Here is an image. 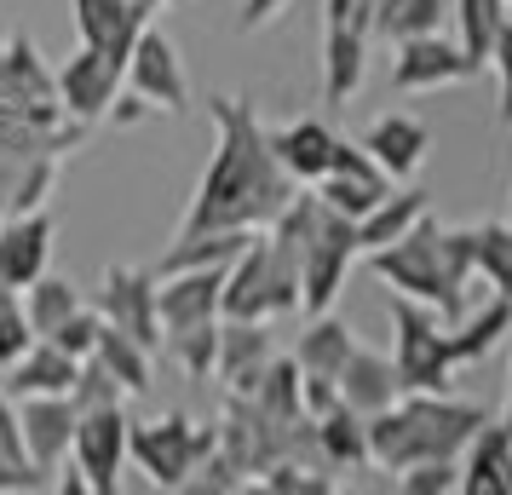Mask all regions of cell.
Returning <instances> with one entry per match:
<instances>
[{"label":"cell","instance_id":"6da1fadb","mask_svg":"<svg viewBox=\"0 0 512 495\" xmlns=\"http://www.w3.org/2000/svg\"><path fill=\"white\" fill-rule=\"evenodd\" d=\"M208 116L219 127L213 162L202 173V185L190 196L179 236L185 231H265L288 202H294V179L282 173L277 150H271V127L259 121L254 98L242 93H213Z\"/></svg>","mask_w":512,"mask_h":495},{"label":"cell","instance_id":"7a4b0ae2","mask_svg":"<svg viewBox=\"0 0 512 495\" xmlns=\"http://www.w3.org/2000/svg\"><path fill=\"white\" fill-rule=\"evenodd\" d=\"M369 265L392 294L420 300V306L438 311L443 323H455L466 311V283L478 277V236L420 213L415 231L386 242V248H374Z\"/></svg>","mask_w":512,"mask_h":495},{"label":"cell","instance_id":"3957f363","mask_svg":"<svg viewBox=\"0 0 512 495\" xmlns=\"http://www.w3.org/2000/svg\"><path fill=\"white\" fill-rule=\"evenodd\" d=\"M484 421V403H461L449 392H403L392 409L369 415V467L403 472L415 461H461L466 438Z\"/></svg>","mask_w":512,"mask_h":495},{"label":"cell","instance_id":"277c9868","mask_svg":"<svg viewBox=\"0 0 512 495\" xmlns=\"http://www.w3.org/2000/svg\"><path fill=\"white\" fill-rule=\"evenodd\" d=\"M392 363H397V380L403 392H449L455 386V340H449V323H443L432 306L420 300H392Z\"/></svg>","mask_w":512,"mask_h":495},{"label":"cell","instance_id":"5b68a950","mask_svg":"<svg viewBox=\"0 0 512 495\" xmlns=\"http://www.w3.org/2000/svg\"><path fill=\"white\" fill-rule=\"evenodd\" d=\"M219 444V426L190 421L185 409H167L156 421H133L127 432V461L144 467V484L150 490H185L190 467Z\"/></svg>","mask_w":512,"mask_h":495},{"label":"cell","instance_id":"8992f818","mask_svg":"<svg viewBox=\"0 0 512 495\" xmlns=\"http://www.w3.org/2000/svg\"><path fill=\"white\" fill-rule=\"evenodd\" d=\"M300 311V277L277 260V248L265 242V231L225 265V300L219 317H282Z\"/></svg>","mask_w":512,"mask_h":495},{"label":"cell","instance_id":"52a82bcc","mask_svg":"<svg viewBox=\"0 0 512 495\" xmlns=\"http://www.w3.org/2000/svg\"><path fill=\"white\" fill-rule=\"evenodd\" d=\"M357 254H363L357 248V225L317 202V219H311V236H305V260H300V311L305 317H317V311H328L340 300Z\"/></svg>","mask_w":512,"mask_h":495},{"label":"cell","instance_id":"ba28073f","mask_svg":"<svg viewBox=\"0 0 512 495\" xmlns=\"http://www.w3.org/2000/svg\"><path fill=\"white\" fill-rule=\"evenodd\" d=\"M52 87H58V104H64V116L81 121V127H93V121H110L116 110L121 87H127V58L104 47H81L52 70Z\"/></svg>","mask_w":512,"mask_h":495},{"label":"cell","instance_id":"9c48e42d","mask_svg":"<svg viewBox=\"0 0 512 495\" xmlns=\"http://www.w3.org/2000/svg\"><path fill=\"white\" fill-rule=\"evenodd\" d=\"M93 311L121 329L127 340H139L144 352H156L167 334H162V311H156V271H139V265H110L98 277Z\"/></svg>","mask_w":512,"mask_h":495},{"label":"cell","instance_id":"30bf717a","mask_svg":"<svg viewBox=\"0 0 512 495\" xmlns=\"http://www.w3.org/2000/svg\"><path fill=\"white\" fill-rule=\"evenodd\" d=\"M127 93L144 98V104L162 110V116H185L190 110L185 58H179V47H173L156 24H144L139 41H133V52H127Z\"/></svg>","mask_w":512,"mask_h":495},{"label":"cell","instance_id":"8fae6325","mask_svg":"<svg viewBox=\"0 0 512 495\" xmlns=\"http://www.w3.org/2000/svg\"><path fill=\"white\" fill-rule=\"evenodd\" d=\"M127 432H133V415H127V403L81 409V426H75L70 461L87 472L93 495H116V490H121V472H127Z\"/></svg>","mask_w":512,"mask_h":495},{"label":"cell","instance_id":"7c38bea8","mask_svg":"<svg viewBox=\"0 0 512 495\" xmlns=\"http://www.w3.org/2000/svg\"><path fill=\"white\" fill-rule=\"evenodd\" d=\"M472 75H484V64L449 41V35H415V41H397V58H392V87L397 93H443V87H461Z\"/></svg>","mask_w":512,"mask_h":495},{"label":"cell","instance_id":"4fadbf2b","mask_svg":"<svg viewBox=\"0 0 512 495\" xmlns=\"http://www.w3.org/2000/svg\"><path fill=\"white\" fill-rule=\"evenodd\" d=\"M271 357H277L271 317H219V369H213V380L225 392L248 398L259 386V375L271 369Z\"/></svg>","mask_w":512,"mask_h":495},{"label":"cell","instance_id":"5bb4252c","mask_svg":"<svg viewBox=\"0 0 512 495\" xmlns=\"http://www.w3.org/2000/svg\"><path fill=\"white\" fill-rule=\"evenodd\" d=\"M219 300H225V271H219V265L156 271V311H162V334L196 329V323H219Z\"/></svg>","mask_w":512,"mask_h":495},{"label":"cell","instance_id":"9a60e30c","mask_svg":"<svg viewBox=\"0 0 512 495\" xmlns=\"http://www.w3.org/2000/svg\"><path fill=\"white\" fill-rule=\"evenodd\" d=\"M75 426H81V409H75L70 392L18 398V432H24V455H29V467H41L47 478L58 472V461H70Z\"/></svg>","mask_w":512,"mask_h":495},{"label":"cell","instance_id":"2e32d148","mask_svg":"<svg viewBox=\"0 0 512 495\" xmlns=\"http://www.w3.org/2000/svg\"><path fill=\"white\" fill-rule=\"evenodd\" d=\"M374 18H323V93L328 104H351L369 81Z\"/></svg>","mask_w":512,"mask_h":495},{"label":"cell","instance_id":"e0dca14e","mask_svg":"<svg viewBox=\"0 0 512 495\" xmlns=\"http://www.w3.org/2000/svg\"><path fill=\"white\" fill-rule=\"evenodd\" d=\"M58 242V219L47 208H24L0 219V283L6 288H29L52 260Z\"/></svg>","mask_w":512,"mask_h":495},{"label":"cell","instance_id":"ac0fdd59","mask_svg":"<svg viewBox=\"0 0 512 495\" xmlns=\"http://www.w3.org/2000/svg\"><path fill=\"white\" fill-rule=\"evenodd\" d=\"M363 150H369L374 162H380V173L386 179H409V173H420V162H426V150H432V127L415 116H374L369 127H363Z\"/></svg>","mask_w":512,"mask_h":495},{"label":"cell","instance_id":"d6986e66","mask_svg":"<svg viewBox=\"0 0 512 495\" xmlns=\"http://www.w3.org/2000/svg\"><path fill=\"white\" fill-rule=\"evenodd\" d=\"M70 12H75V35L87 47L116 52V58H127L133 41H139V29L156 18L144 0H70Z\"/></svg>","mask_w":512,"mask_h":495},{"label":"cell","instance_id":"ffe728a7","mask_svg":"<svg viewBox=\"0 0 512 495\" xmlns=\"http://www.w3.org/2000/svg\"><path fill=\"white\" fill-rule=\"evenodd\" d=\"M334 144H340V133L323 116H300V121H288V127H271V150H277L282 173L294 185H317L323 179L328 162H334Z\"/></svg>","mask_w":512,"mask_h":495},{"label":"cell","instance_id":"44dd1931","mask_svg":"<svg viewBox=\"0 0 512 495\" xmlns=\"http://www.w3.org/2000/svg\"><path fill=\"white\" fill-rule=\"evenodd\" d=\"M340 403L346 409H357L363 421L369 415H380V409H392L397 398H403V380H397V363L392 357L369 352V346H357V352L346 357V369H340Z\"/></svg>","mask_w":512,"mask_h":495},{"label":"cell","instance_id":"7402d4cb","mask_svg":"<svg viewBox=\"0 0 512 495\" xmlns=\"http://www.w3.org/2000/svg\"><path fill=\"white\" fill-rule=\"evenodd\" d=\"M75 369H81V357L58 352L52 340H35L18 363H6V369H0V392H6V398H47V392H70Z\"/></svg>","mask_w":512,"mask_h":495},{"label":"cell","instance_id":"603a6c76","mask_svg":"<svg viewBox=\"0 0 512 495\" xmlns=\"http://www.w3.org/2000/svg\"><path fill=\"white\" fill-rule=\"evenodd\" d=\"M507 461H512V432L484 421L461 449V490L466 495H507Z\"/></svg>","mask_w":512,"mask_h":495},{"label":"cell","instance_id":"cb8c5ba5","mask_svg":"<svg viewBox=\"0 0 512 495\" xmlns=\"http://www.w3.org/2000/svg\"><path fill=\"white\" fill-rule=\"evenodd\" d=\"M420 213H432V196L415 190V185H392L380 202H374V213L357 219V248L374 254V248H386V242H397V236H409L420 225Z\"/></svg>","mask_w":512,"mask_h":495},{"label":"cell","instance_id":"d4e9b609","mask_svg":"<svg viewBox=\"0 0 512 495\" xmlns=\"http://www.w3.org/2000/svg\"><path fill=\"white\" fill-rule=\"evenodd\" d=\"M351 352H357V334H351V323H346V317H334V311H317V317L305 323L300 346H294V363H300V375L340 380V369H346Z\"/></svg>","mask_w":512,"mask_h":495},{"label":"cell","instance_id":"484cf974","mask_svg":"<svg viewBox=\"0 0 512 495\" xmlns=\"http://www.w3.org/2000/svg\"><path fill=\"white\" fill-rule=\"evenodd\" d=\"M311 426H317V455H323L328 472L369 467V421H363L357 409L334 403V409H323V415H311Z\"/></svg>","mask_w":512,"mask_h":495},{"label":"cell","instance_id":"4316f807","mask_svg":"<svg viewBox=\"0 0 512 495\" xmlns=\"http://www.w3.org/2000/svg\"><path fill=\"white\" fill-rule=\"evenodd\" d=\"M507 334H512V294H489L484 306H466L461 317L449 323L455 363H478V357H489Z\"/></svg>","mask_w":512,"mask_h":495},{"label":"cell","instance_id":"83f0119b","mask_svg":"<svg viewBox=\"0 0 512 495\" xmlns=\"http://www.w3.org/2000/svg\"><path fill=\"white\" fill-rule=\"evenodd\" d=\"M317 202H323L328 213H340V219H363V213H374V202L392 190V179L380 173V167H340V173H323L317 179Z\"/></svg>","mask_w":512,"mask_h":495},{"label":"cell","instance_id":"f1b7e54d","mask_svg":"<svg viewBox=\"0 0 512 495\" xmlns=\"http://www.w3.org/2000/svg\"><path fill=\"white\" fill-rule=\"evenodd\" d=\"M18 300H24L29 329L41 334V340H47L52 329H64L75 311L87 306V300H81V288H75L70 277H52V271H41V277H35L29 288H18Z\"/></svg>","mask_w":512,"mask_h":495},{"label":"cell","instance_id":"f546056e","mask_svg":"<svg viewBox=\"0 0 512 495\" xmlns=\"http://www.w3.org/2000/svg\"><path fill=\"white\" fill-rule=\"evenodd\" d=\"M449 24V0H374V41H415Z\"/></svg>","mask_w":512,"mask_h":495},{"label":"cell","instance_id":"4dcf8cb0","mask_svg":"<svg viewBox=\"0 0 512 495\" xmlns=\"http://www.w3.org/2000/svg\"><path fill=\"white\" fill-rule=\"evenodd\" d=\"M18 490H52V478L41 467H29L24 432H18V398L0 392V495H18Z\"/></svg>","mask_w":512,"mask_h":495},{"label":"cell","instance_id":"1f68e13d","mask_svg":"<svg viewBox=\"0 0 512 495\" xmlns=\"http://www.w3.org/2000/svg\"><path fill=\"white\" fill-rule=\"evenodd\" d=\"M98 323H104V317H98ZM93 357H98V363H104V369H110V375L121 380V386H127V398H144V392L156 386V369H150V352H144L139 340H127L121 329H110V323L98 329V346H93Z\"/></svg>","mask_w":512,"mask_h":495},{"label":"cell","instance_id":"d6a6232c","mask_svg":"<svg viewBox=\"0 0 512 495\" xmlns=\"http://www.w3.org/2000/svg\"><path fill=\"white\" fill-rule=\"evenodd\" d=\"M248 398L271 415V421H305V375L294 357H271V369L259 375V386L248 392Z\"/></svg>","mask_w":512,"mask_h":495},{"label":"cell","instance_id":"836d02e7","mask_svg":"<svg viewBox=\"0 0 512 495\" xmlns=\"http://www.w3.org/2000/svg\"><path fill=\"white\" fill-rule=\"evenodd\" d=\"M512 18L507 0H455V24H461V47L478 58V64H489V47H495V35H501V24Z\"/></svg>","mask_w":512,"mask_h":495},{"label":"cell","instance_id":"e575fe53","mask_svg":"<svg viewBox=\"0 0 512 495\" xmlns=\"http://www.w3.org/2000/svg\"><path fill=\"white\" fill-rule=\"evenodd\" d=\"M472 236H478V277L495 294H512V219H484L472 225Z\"/></svg>","mask_w":512,"mask_h":495},{"label":"cell","instance_id":"d590c367","mask_svg":"<svg viewBox=\"0 0 512 495\" xmlns=\"http://www.w3.org/2000/svg\"><path fill=\"white\" fill-rule=\"evenodd\" d=\"M167 352H173V363L185 369L190 380H213V369H219V323H196V329H173L162 340Z\"/></svg>","mask_w":512,"mask_h":495},{"label":"cell","instance_id":"8d00e7d4","mask_svg":"<svg viewBox=\"0 0 512 495\" xmlns=\"http://www.w3.org/2000/svg\"><path fill=\"white\" fill-rule=\"evenodd\" d=\"M254 490L265 495H334L340 484H334V472L323 467H305V461H277V467H265L254 478Z\"/></svg>","mask_w":512,"mask_h":495},{"label":"cell","instance_id":"74e56055","mask_svg":"<svg viewBox=\"0 0 512 495\" xmlns=\"http://www.w3.org/2000/svg\"><path fill=\"white\" fill-rule=\"evenodd\" d=\"M185 490L190 495H236V490H248V472L236 467L225 449L213 444L196 467H190V478H185Z\"/></svg>","mask_w":512,"mask_h":495},{"label":"cell","instance_id":"f35d334b","mask_svg":"<svg viewBox=\"0 0 512 495\" xmlns=\"http://www.w3.org/2000/svg\"><path fill=\"white\" fill-rule=\"evenodd\" d=\"M392 490H403V495H455L461 490V461H415V467L392 472Z\"/></svg>","mask_w":512,"mask_h":495},{"label":"cell","instance_id":"ab89813d","mask_svg":"<svg viewBox=\"0 0 512 495\" xmlns=\"http://www.w3.org/2000/svg\"><path fill=\"white\" fill-rule=\"evenodd\" d=\"M75 409H104V403H127V386H121L98 357H81V369H75V386H70Z\"/></svg>","mask_w":512,"mask_h":495},{"label":"cell","instance_id":"60d3db41","mask_svg":"<svg viewBox=\"0 0 512 495\" xmlns=\"http://www.w3.org/2000/svg\"><path fill=\"white\" fill-rule=\"evenodd\" d=\"M35 340H41V334L29 329L24 300H18V288H12V294L0 300V369H6V363H18V357H24Z\"/></svg>","mask_w":512,"mask_h":495},{"label":"cell","instance_id":"b9f144b4","mask_svg":"<svg viewBox=\"0 0 512 495\" xmlns=\"http://www.w3.org/2000/svg\"><path fill=\"white\" fill-rule=\"evenodd\" d=\"M484 70H495V87H501V98H495V121H501V127H512V18L501 24V35H495Z\"/></svg>","mask_w":512,"mask_h":495},{"label":"cell","instance_id":"7bdbcfd3","mask_svg":"<svg viewBox=\"0 0 512 495\" xmlns=\"http://www.w3.org/2000/svg\"><path fill=\"white\" fill-rule=\"evenodd\" d=\"M98 329H104V323H98V311H93V306H81V311L70 317V323H64V329H52L47 340L58 346V352H70V357H93Z\"/></svg>","mask_w":512,"mask_h":495},{"label":"cell","instance_id":"ee69618b","mask_svg":"<svg viewBox=\"0 0 512 495\" xmlns=\"http://www.w3.org/2000/svg\"><path fill=\"white\" fill-rule=\"evenodd\" d=\"M282 6H288V0H242V12H236V29H242V35H254V29H265L271 18H277Z\"/></svg>","mask_w":512,"mask_h":495},{"label":"cell","instance_id":"f6af8a7d","mask_svg":"<svg viewBox=\"0 0 512 495\" xmlns=\"http://www.w3.org/2000/svg\"><path fill=\"white\" fill-rule=\"evenodd\" d=\"M501 426H507V432H512V392H507V421H501Z\"/></svg>","mask_w":512,"mask_h":495},{"label":"cell","instance_id":"bcb514c9","mask_svg":"<svg viewBox=\"0 0 512 495\" xmlns=\"http://www.w3.org/2000/svg\"><path fill=\"white\" fill-rule=\"evenodd\" d=\"M144 6H150V12H162V6H167V0H144Z\"/></svg>","mask_w":512,"mask_h":495},{"label":"cell","instance_id":"7dc6e473","mask_svg":"<svg viewBox=\"0 0 512 495\" xmlns=\"http://www.w3.org/2000/svg\"><path fill=\"white\" fill-rule=\"evenodd\" d=\"M507 495H512V461H507Z\"/></svg>","mask_w":512,"mask_h":495},{"label":"cell","instance_id":"c3c4849f","mask_svg":"<svg viewBox=\"0 0 512 495\" xmlns=\"http://www.w3.org/2000/svg\"><path fill=\"white\" fill-rule=\"evenodd\" d=\"M6 294H12V288H6V283H0V300H6Z\"/></svg>","mask_w":512,"mask_h":495},{"label":"cell","instance_id":"681fc988","mask_svg":"<svg viewBox=\"0 0 512 495\" xmlns=\"http://www.w3.org/2000/svg\"><path fill=\"white\" fill-rule=\"evenodd\" d=\"M167 6H190V0H167Z\"/></svg>","mask_w":512,"mask_h":495},{"label":"cell","instance_id":"f907efd6","mask_svg":"<svg viewBox=\"0 0 512 495\" xmlns=\"http://www.w3.org/2000/svg\"><path fill=\"white\" fill-rule=\"evenodd\" d=\"M507 392H512V375H507Z\"/></svg>","mask_w":512,"mask_h":495}]
</instances>
